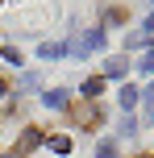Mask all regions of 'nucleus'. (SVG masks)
Wrapping results in <instances>:
<instances>
[{
	"instance_id": "3",
	"label": "nucleus",
	"mask_w": 154,
	"mask_h": 158,
	"mask_svg": "<svg viewBox=\"0 0 154 158\" xmlns=\"http://www.w3.org/2000/svg\"><path fill=\"white\" fill-rule=\"evenodd\" d=\"M96 158H117V142H100V150H96Z\"/></svg>"
},
{
	"instance_id": "4",
	"label": "nucleus",
	"mask_w": 154,
	"mask_h": 158,
	"mask_svg": "<svg viewBox=\"0 0 154 158\" xmlns=\"http://www.w3.org/2000/svg\"><path fill=\"white\" fill-rule=\"evenodd\" d=\"M133 100H138V92H133V87H121V104L125 108H133Z\"/></svg>"
},
{
	"instance_id": "1",
	"label": "nucleus",
	"mask_w": 154,
	"mask_h": 158,
	"mask_svg": "<svg viewBox=\"0 0 154 158\" xmlns=\"http://www.w3.org/2000/svg\"><path fill=\"white\" fill-rule=\"evenodd\" d=\"M71 117L79 121V125H96V121H100V108H96V104H75Z\"/></svg>"
},
{
	"instance_id": "2",
	"label": "nucleus",
	"mask_w": 154,
	"mask_h": 158,
	"mask_svg": "<svg viewBox=\"0 0 154 158\" xmlns=\"http://www.w3.org/2000/svg\"><path fill=\"white\" fill-rule=\"evenodd\" d=\"M125 71H129V63H125V58H113V63L104 67V75H125Z\"/></svg>"
}]
</instances>
